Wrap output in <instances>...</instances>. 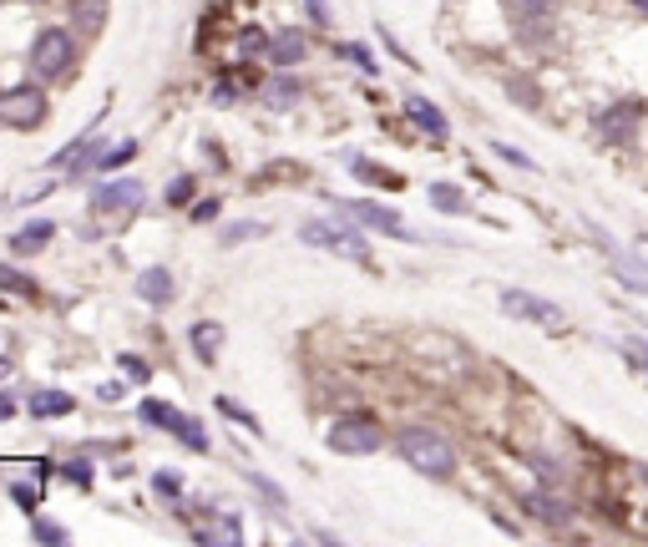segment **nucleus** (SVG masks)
Masks as SVG:
<instances>
[{"instance_id":"16","label":"nucleus","mask_w":648,"mask_h":547,"mask_svg":"<svg viewBox=\"0 0 648 547\" xmlns=\"http://www.w3.org/2000/svg\"><path fill=\"white\" fill-rule=\"evenodd\" d=\"M51 233H56V223H51V218H36V223H26L16 239H11V249H16V254H41V249L51 244Z\"/></svg>"},{"instance_id":"19","label":"nucleus","mask_w":648,"mask_h":547,"mask_svg":"<svg viewBox=\"0 0 648 547\" xmlns=\"http://www.w3.org/2000/svg\"><path fill=\"white\" fill-rule=\"evenodd\" d=\"M173 436H178L188 451H198V456H208V446H213V436H208V431H203V421H193V416H183V426H178Z\"/></svg>"},{"instance_id":"26","label":"nucleus","mask_w":648,"mask_h":547,"mask_svg":"<svg viewBox=\"0 0 648 547\" xmlns=\"http://www.w3.org/2000/svg\"><path fill=\"white\" fill-rule=\"evenodd\" d=\"M238 51H243V56L269 51V31H264V26H243V31H238Z\"/></svg>"},{"instance_id":"36","label":"nucleus","mask_w":648,"mask_h":547,"mask_svg":"<svg viewBox=\"0 0 648 547\" xmlns=\"http://www.w3.org/2000/svg\"><path fill=\"white\" fill-rule=\"evenodd\" d=\"M623 355H628V360H633L638 370H648V340H638V335H628V340H623Z\"/></svg>"},{"instance_id":"10","label":"nucleus","mask_w":648,"mask_h":547,"mask_svg":"<svg viewBox=\"0 0 648 547\" xmlns=\"http://www.w3.org/2000/svg\"><path fill=\"white\" fill-rule=\"evenodd\" d=\"M522 507H527L537 522H547V527H567V522H573V507H567L562 497H547V492H527Z\"/></svg>"},{"instance_id":"18","label":"nucleus","mask_w":648,"mask_h":547,"mask_svg":"<svg viewBox=\"0 0 648 547\" xmlns=\"http://www.w3.org/2000/svg\"><path fill=\"white\" fill-rule=\"evenodd\" d=\"M142 421H147V426H162V431H178V426H183V411H173L168 401H142Z\"/></svg>"},{"instance_id":"11","label":"nucleus","mask_w":648,"mask_h":547,"mask_svg":"<svg viewBox=\"0 0 648 547\" xmlns=\"http://www.w3.org/2000/svg\"><path fill=\"white\" fill-rule=\"evenodd\" d=\"M137 294L147 299V304H173V294H178V284H173V274L168 269H142L137 274Z\"/></svg>"},{"instance_id":"34","label":"nucleus","mask_w":648,"mask_h":547,"mask_svg":"<svg viewBox=\"0 0 648 547\" xmlns=\"http://www.w3.org/2000/svg\"><path fill=\"white\" fill-rule=\"evenodd\" d=\"M492 152H497V158H502V163H512V168H527V173L537 168V163L527 158V152H517V147H507V142H492Z\"/></svg>"},{"instance_id":"21","label":"nucleus","mask_w":648,"mask_h":547,"mask_svg":"<svg viewBox=\"0 0 648 547\" xmlns=\"http://www.w3.org/2000/svg\"><path fill=\"white\" fill-rule=\"evenodd\" d=\"M198 542H243V522L238 517H218L213 527L198 532Z\"/></svg>"},{"instance_id":"20","label":"nucleus","mask_w":648,"mask_h":547,"mask_svg":"<svg viewBox=\"0 0 648 547\" xmlns=\"http://www.w3.org/2000/svg\"><path fill=\"white\" fill-rule=\"evenodd\" d=\"M264 102L269 107H294L299 102V82H294V76H274V82L264 87Z\"/></svg>"},{"instance_id":"9","label":"nucleus","mask_w":648,"mask_h":547,"mask_svg":"<svg viewBox=\"0 0 648 547\" xmlns=\"http://www.w3.org/2000/svg\"><path fill=\"white\" fill-rule=\"evenodd\" d=\"M405 117H411L426 137H436V142L451 132V127H446V117H441V107H436V102H426V97H416V92L405 97Z\"/></svg>"},{"instance_id":"28","label":"nucleus","mask_w":648,"mask_h":547,"mask_svg":"<svg viewBox=\"0 0 648 547\" xmlns=\"http://www.w3.org/2000/svg\"><path fill=\"white\" fill-rule=\"evenodd\" d=\"M152 492L168 497V502H178V497H183V477H178V472H157V477H152Z\"/></svg>"},{"instance_id":"39","label":"nucleus","mask_w":648,"mask_h":547,"mask_svg":"<svg viewBox=\"0 0 648 547\" xmlns=\"http://www.w3.org/2000/svg\"><path fill=\"white\" fill-rule=\"evenodd\" d=\"M340 51H345V56H350L355 66H365V76H375V56H370L365 46H340Z\"/></svg>"},{"instance_id":"5","label":"nucleus","mask_w":648,"mask_h":547,"mask_svg":"<svg viewBox=\"0 0 648 547\" xmlns=\"http://www.w3.org/2000/svg\"><path fill=\"white\" fill-rule=\"evenodd\" d=\"M380 441H385L380 426L365 416H340L330 426V451H340V456H370V451H380Z\"/></svg>"},{"instance_id":"24","label":"nucleus","mask_w":648,"mask_h":547,"mask_svg":"<svg viewBox=\"0 0 648 547\" xmlns=\"http://www.w3.org/2000/svg\"><path fill=\"white\" fill-rule=\"evenodd\" d=\"M213 406H218V411H223V416H228V421H238V426H243V431H254V436H259V416H254V411H243V406H238V401H233V396H218V401H213Z\"/></svg>"},{"instance_id":"25","label":"nucleus","mask_w":648,"mask_h":547,"mask_svg":"<svg viewBox=\"0 0 648 547\" xmlns=\"http://www.w3.org/2000/svg\"><path fill=\"white\" fill-rule=\"evenodd\" d=\"M31 537H36V542H51V547L71 542V532H66L61 522H51V517H36V522H31Z\"/></svg>"},{"instance_id":"31","label":"nucleus","mask_w":648,"mask_h":547,"mask_svg":"<svg viewBox=\"0 0 648 547\" xmlns=\"http://www.w3.org/2000/svg\"><path fill=\"white\" fill-rule=\"evenodd\" d=\"M168 203H173V208H193V178H188V173H183V178H173Z\"/></svg>"},{"instance_id":"40","label":"nucleus","mask_w":648,"mask_h":547,"mask_svg":"<svg viewBox=\"0 0 648 547\" xmlns=\"http://www.w3.org/2000/svg\"><path fill=\"white\" fill-rule=\"evenodd\" d=\"M304 11H309L314 26H330V6H324V0H304Z\"/></svg>"},{"instance_id":"33","label":"nucleus","mask_w":648,"mask_h":547,"mask_svg":"<svg viewBox=\"0 0 648 547\" xmlns=\"http://www.w3.org/2000/svg\"><path fill=\"white\" fill-rule=\"evenodd\" d=\"M512 6H517V16H522V21H542V16L557 6V0H512Z\"/></svg>"},{"instance_id":"8","label":"nucleus","mask_w":648,"mask_h":547,"mask_svg":"<svg viewBox=\"0 0 648 547\" xmlns=\"http://www.w3.org/2000/svg\"><path fill=\"white\" fill-rule=\"evenodd\" d=\"M345 213H350V218H360L365 228H380V233H390V239H416V233L405 228V218H400L395 208H385V203H370V198H350V203H345Z\"/></svg>"},{"instance_id":"35","label":"nucleus","mask_w":648,"mask_h":547,"mask_svg":"<svg viewBox=\"0 0 648 547\" xmlns=\"http://www.w3.org/2000/svg\"><path fill=\"white\" fill-rule=\"evenodd\" d=\"M355 168V178H370V183H385V188H400V178L395 173H380V168H370V163H350Z\"/></svg>"},{"instance_id":"2","label":"nucleus","mask_w":648,"mask_h":547,"mask_svg":"<svg viewBox=\"0 0 648 547\" xmlns=\"http://www.w3.org/2000/svg\"><path fill=\"white\" fill-rule=\"evenodd\" d=\"M299 239H304L309 249H330V254H340V259H360V264H370V244H365V233H355V228H340V223L309 218V223L299 228Z\"/></svg>"},{"instance_id":"41","label":"nucleus","mask_w":648,"mask_h":547,"mask_svg":"<svg viewBox=\"0 0 648 547\" xmlns=\"http://www.w3.org/2000/svg\"><path fill=\"white\" fill-rule=\"evenodd\" d=\"M11 497H16V502H21V507H36V492H31V487H16V492H11Z\"/></svg>"},{"instance_id":"44","label":"nucleus","mask_w":648,"mask_h":547,"mask_svg":"<svg viewBox=\"0 0 648 547\" xmlns=\"http://www.w3.org/2000/svg\"><path fill=\"white\" fill-rule=\"evenodd\" d=\"M6 370H11V360H6V355H0V380H6Z\"/></svg>"},{"instance_id":"37","label":"nucleus","mask_w":648,"mask_h":547,"mask_svg":"<svg viewBox=\"0 0 648 547\" xmlns=\"http://www.w3.org/2000/svg\"><path fill=\"white\" fill-rule=\"evenodd\" d=\"M249 482H254V492H264V497H269V502H274V507L284 512V492H279V487H274L269 477H259V472H249Z\"/></svg>"},{"instance_id":"29","label":"nucleus","mask_w":648,"mask_h":547,"mask_svg":"<svg viewBox=\"0 0 648 547\" xmlns=\"http://www.w3.org/2000/svg\"><path fill=\"white\" fill-rule=\"evenodd\" d=\"M56 472H61L66 482H76L81 492H87V487H92V461H66V466H56Z\"/></svg>"},{"instance_id":"30","label":"nucleus","mask_w":648,"mask_h":547,"mask_svg":"<svg viewBox=\"0 0 648 547\" xmlns=\"http://www.w3.org/2000/svg\"><path fill=\"white\" fill-rule=\"evenodd\" d=\"M117 370H122L127 380H137V385H147V375H152L142 355H117Z\"/></svg>"},{"instance_id":"27","label":"nucleus","mask_w":648,"mask_h":547,"mask_svg":"<svg viewBox=\"0 0 648 547\" xmlns=\"http://www.w3.org/2000/svg\"><path fill=\"white\" fill-rule=\"evenodd\" d=\"M259 233H264L259 218H243V223H233V228L223 233V244H249V239H259Z\"/></svg>"},{"instance_id":"6","label":"nucleus","mask_w":648,"mask_h":547,"mask_svg":"<svg viewBox=\"0 0 648 547\" xmlns=\"http://www.w3.org/2000/svg\"><path fill=\"white\" fill-rule=\"evenodd\" d=\"M142 183L137 178H117V183H102L97 193H92V213L97 218H132L137 208H142Z\"/></svg>"},{"instance_id":"12","label":"nucleus","mask_w":648,"mask_h":547,"mask_svg":"<svg viewBox=\"0 0 648 547\" xmlns=\"http://www.w3.org/2000/svg\"><path fill=\"white\" fill-rule=\"evenodd\" d=\"M638 112H643L638 102H618L613 112H603V117H598V132H603L608 142H623V137L638 127Z\"/></svg>"},{"instance_id":"1","label":"nucleus","mask_w":648,"mask_h":547,"mask_svg":"<svg viewBox=\"0 0 648 547\" xmlns=\"http://www.w3.org/2000/svg\"><path fill=\"white\" fill-rule=\"evenodd\" d=\"M395 446H400V456L411 461L421 477L446 482V477L456 472V451H451V441H446L441 431H431V426H405V431L395 436Z\"/></svg>"},{"instance_id":"42","label":"nucleus","mask_w":648,"mask_h":547,"mask_svg":"<svg viewBox=\"0 0 648 547\" xmlns=\"http://www.w3.org/2000/svg\"><path fill=\"white\" fill-rule=\"evenodd\" d=\"M11 416H16V401H11V396H0V421H11Z\"/></svg>"},{"instance_id":"38","label":"nucleus","mask_w":648,"mask_h":547,"mask_svg":"<svg viewBox=\"0 0 648 547\" xmlns=\"http://www.w3.org/2000/svg\"><path fill=\"white\" fill-rule=\"evenodd\" d=\"M218 208H223L218 198H203V203H193L188 213H193V223H213V218H218Z\"/></svg>"},{"instance_id":"23","label":"nucleus","mask_w":648,"mask_h":547,"mask_svg":"<svg viewBox=\"0 0 648 547\" xmlns=\"http://www.w3.org/2000/svg\"><path fill=\"white\" fill-rule=\"evenodd\" d=\"M431 203H436L441 213H466V193L451 188V183H431Z\"/></svg>"},{"instance_id":"4","label":"nucleus","mask_w":648,"mask_h":547,"mask_svg":"<svg viewBox=\"0 0 648 547\" xmlns=\"http://www.w3.org/2000/svg\"><path fill=\"white\" fill-rule=\"evenodd\" d=\"M0 122L16 127V132H31L46 122V97L41 87H11V92H0Z\"/></svg>"},{"instance_id":"13","label":"nucleus","mask_w":648,"mask_h":547,"mask_svg":"<svg viewBox=\"0 0 648 547\" xmlns=\"http://www.w3.org/2000/svg\"><path fill=\"white\" fill-rule=\"evenodd\" d=\"M188 340H193V355H198L203 365H218V350H223V325H218V320H198V325L188 330Z\"/></svg>"},{"instance_id":"3","label":"nucleus","mask_w":648,"mask_h":547,"mask_svg":"<svg viewBox=\"0 0 648 547\" xmlns=\"http://www.w3.org/2000/svg\"><path fill=\"white\" fill-rule=\"evenodd\" d=\"M71 61H76V36H71V31L46 26V31L31 41V71H36V76H61Z\"/></svg>"},{"instance_id":"22","label":"nucleus","mask_w":648,"mask_h":547,"mask_svg":"<svg viewBox=\"0 0 648 547\" xmlns=\"http://www.w3.org/2000/svg\"><path fill=\"white\" fill-rule=\"evenodd\" d=\"M132 158H137V137H122V142H112L102 158H97V168L112 173V168H122V163H132Z\"/></svg>"},{"instance_id":"32","label":"nucleus","mask_w":648,"mask_h":547,"mask_svg":"<svg viewBox=\"0 0 648 547\" xmlns=\"http://www.w3.org/2000/svg\"><path fill=\"white\" fill-rule=\"evenodd\" d=\"M0 289H11V294H26V299L36 294V284H31L26 274H16V269H0Z\"/></svg>"},{"instance_id":"43","label":"nucleus","mask_w":648,"mask_h":547,"mask_svg":"<svg viewBox=\"0 0 648 547\" xmlns=\"http://www.w3.org/2000/svg\"><path fill=\"white\" fill-rule=\"evenodd\" d=\"M633 254H638V264H648V233H643V239L633 244Z\"/></svg>"},{"instance_id":"7","label":"nucleus","mask_w":648,"mask_h":547,"mask_svg":"<svg viewBox=\"0 0 648 547\" xmlns=\"http://www.w3.org/2000/svg\"><path fill=\"white\" fill-rule=\"evenodd\" d=\"M502 309H507L512 320H527V325H562V309H557L552 299L527 294V289H507V294H502Z\"/></svg>"},{"instance_id":"14","label":"nucleus","mask_w":648,"mask_h":547,"mask_svg":"<svg viewBox=\"0 0 648 547\" xmlns=\"http://www.w3.org/2000/svg\"><path fill=\"white\" fill-rule=\"evenodd\" d=\"M71 26L81 36H102L107 26V0H71Z\"/></svg>"},{"instance_id":"15","label":"nucleus","mask_w":648,"mask_h":547,"mask_svg":"<svg viewBox=\"0 0 648 547\" xmlns=\"http://www.w3.org/2000/svg\"><path fill=\"white\" fill-rule=\"evenodd\" d=\"M304 31H279V36H269V61L274 66H299L304 61Z\"/></svg>"},{"instance_id":"17","label":"nucleus","mask_w":648,"mask_h":547,"mask_svg":"<svg viewBox=\"0 0 648 547\" xmlns=\"http://www.w3.org/2000/svg\"><path fill=\"white\" fill-rule=\"evenodd\" d=\"M76 411V401L66 396V390H36L31 396V416L41 421V416H71Z\"/></svg>"}]
</instances>
